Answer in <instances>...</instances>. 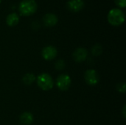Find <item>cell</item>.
Segmentation results:
<instances>
[{
	"instance_id": "cell-1",
	"label": "cell",
	"mask_w": 126,
	"mask_h": 125,
	"mask_svg": "<svg viewBox=\"0 0 126 125\" xmlns=\"http://www.w3.org/2000/svg\"><path fill=\"white\" fill-rule=\"evenodd\" d=\"M125 13L120 8H113L108 13L107 19L109 23L114 27L122 25L125 21Z\"/></svg>"
},
{
	"instance_id": "cell-2",
	"label": "cell",
	"mask_w": 126,
	"mask_h": 125,
	"mask_svg": "<svg viewBox=\"0 0 126 125\" xmlns=\"http://www.w3.org/2000/svg\"><path fill=\"white\" fill-rule=\"evenodd\" d=\"M38 9L37 3L35 0H22L18 5V10L21 15L30 16L33 15Z\"/></svg>"
},
{
	"instance_id": "cell-3",
	"label": "cell",
	"mask_w": 126,
	"mask_h": 125,
	"mask_svg": "<svg viewBox=\"0 0 126 125\" xmlns=\"http://www.w3.org/2000/svg\"><path fill=\"white\" fill-rule=\"evenodd\" d=\"M36 83L38 86L43 91H49L52 89L55 82L52 76L47 73H42L36 77Z\"/></svg>"
},
{
	"instance_id": "cell-4",
	"label": "cell",
	"mask_w": 126,
	"mask_h": 125,
	"mask_svg": "<svg viewBox=\"0 0 126 125\" xmlns=\"http://www.w3.org/2000/svg\"><path fill=\"white\" fill-rule=\"evenodd\" d=\"M56 86L60 91H65L69 90L72 84L71 77L66 74H60L56 79Z\"/></svg>"
},
{
	"instance_id": "cell-5",
	"label": "cell",
	"mask_w": 126,
	"mask_h": 125,
	"mask_svg": "<svg viewBox=\"0 0 126 125\" xmlns=\"http://www.w3.org/2000/svg\"><path fill=\"white\" fill-rule=\"evenodd\" d=\"M84 79L86 83L92 86L96 85L100 81V75L95 69H88L84 74Z\"/></svg>"
},
{
	"instance_id": "cell-6",
	"label": "cell",
	"mask_w": 126,
	"mask_h": 125,
	"mask_svg": "<svg viewBox=\"0 0 126 125\" xmlns=\"http://www.w3.org/2000/svg\"><path fill=\"white\" fill-rule=\"evenodd\" d=\"M58 55V50L53 46H47L41 51V56L46 60H52Z\"/></svg>"
},
{
	"instance_id": "cell-7",
	"label": "cell",
	"mask_w": 126,
	"mask_h": 125,
	"mask_svg": "<svg viewBox=\"0 0 126 125\" xmlns=\"http://www.w3.org/2000/svg\"><path fill=\"white\" fill-rule=\"evenodd\" d=\"M88 51L83 47L77 48L72 53V57L77 63H82L85 61L88 57Z\"/></svg>"
},
{
	"instance_id": "cell-8",
	"label": "cell",
	"mask_w": 126,
	"mask_h": 125,
	"mask_svg": "<svg viewBox=\"0 0 126 125\" xmlns=\"http://www.w3.org/2000/svg\"><path fill=\"white\" fill-rule=\"evenodd\" d=\"M67 8L74 13L80 11L85 6L83 0H69L66 3Z\"/></svg>"
},
{
	"instance_id": "cell-9",
	"label": "cell",
	"mask_w": 126,
	"mask_h": 125,
	"mask_svg": "<svg viewBox=\"0 0 126 125\" xmlns=\"http://www.w3.org/2000/svg\"><path fill=\"white\" fill-rule=\"evenodd\" d=\"M43 21H44V24L46 27H54L57 24V23L58 21V18L55 14L52 13H47L44 16Z\"/></svg>"
},
{
	"instance_id": "cell-10",
	"label": "cell",
	"mask_w": 126,
	"mask_h": 125,
	"mask_svg": "<svg viewBox=\"0 0 126 125\" xmlns=\"http://www.w3.org/2000/svg\"><path fill=\"white\" fill-rule=\"evenodd\" d=\"M34 120L33 115L28 111L24 112L19 116V121L23 125H30Z\"/></svg>"
},
{
	"instance_id": "cell-11",
	"label": "cell",
	"mask_w": 126,
	"mask_h": 125,
	"mask_svg": "<svg viewBox=\"0 0 126 125\" xmlns=\"http://www.w3.org/2000/svg\"><path fill=\"white\" fill-rule=\"evenodd\" d=\"M19 21V15L16 13H11L6 18V24L9 27H14Z\"/></svg>"
},
{
	"instance_id": "cell-12",
	"label": "cell",
	"mask_w": 126,
	"mask_h": 125,
	"mask_svg": "<svg viewBox=\"0 0 126 125\" xmlns=\"http://www.w3.org/2000/svg\"><path fill=\"white\" fill-rule=\"evenodd\" d=\"M36 80V77L31 73H27L24 74L22 77V82L26 85H30Z\"/></svg>"
},
{
	"instance_id": "cell-13",
	"label": "cell",
	"mask_w": 126,
	"mask_h": 125,
	"mask_svg": "<svg viewBox=\"0 0 126 125\" xmlns=\"http://www.w3.org/2000/svg\"><path fill=\"white\" fill-rule=\"evenodd\" d=\"M103 52V46L100 44H95L92 48V54L94 56H99Z\"/></svg>"
},
{
	"instance_id": "cell-14",
	"label": "cell",
	"mask_w": 126,
	"mask_h": 125,
	"mask_svg": "<svg viewBox=\"0 0 126 125\" xmlns=\"http://www.w3.org/2000/svg\"><path fill=\"white\" fill-rule=\"evenodd\" d=\"M66 66V64H65V62L63 60H58L55 62V68L57 69V70H63Z\"/></svg>"
},
{
	"instance_id": "cell-15",
	"label": "cell",
	"mask_w": 126,
	"mask_h": 125,
	"mask_svg": "<svg viewBox=\"0 0 126 125\" xmlns=\"http://www.w3.org/2000/svg\"><path fill=\"white\" fill-rule=\"evenodd\" d=\"M117 90L120 92V93H125L126 91V83L123 82V83H120L117 84Z\"/></svg>"
},
{
	"instance_id": "cell-16",
	"label": "cell",
	"mask_w": 126,
	"mask_h": 125,
	"mask_svg": "<svg viewBox=\"0 0 126 125\" xmlns=\"http://www.w3.org/2000/svg\"><path fill=\"white\" fill-rule=\"evenodd\" d=\"M115 4L120 8H125L126 7V0H114Z\"/></svg>"
},
{
	"instance_id": "cell-17",
	"label": "cell",
	"mask_w": 126,
	"mask_h": 125,
	"mask_svg": "<svg viewBox=\"0 0 126 125\" xmlns=\"http://www.w3.org/2000/svg\"><path fill=\"white\" fill-rule=\"evenodd\" d=\"M123 117L126 118V105H124L123 108Z\"/></svg>"
},
{
	"instance_id": "cell-18",
	"label": "cell",
	"mask_w": 126,
	"mask_h": 125,
	"mask_svg": "<svg viewBox=\"0 0 126 125\" xmlns=\"http://www.w3.org/2000/svg\"><path fill=\"white\" fill-rule=\"evenodd\" d=\"M2 1V0H0V4H1V2Z\"/></svg>"
}]
</instances>
